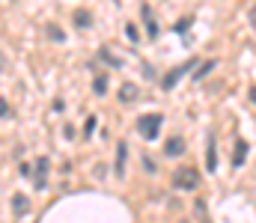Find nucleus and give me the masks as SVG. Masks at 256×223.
Masks as SVG:
<instances>
[{
    "label": "nucleus",
    "instance_id": "a211bd4d",
    "mask_svg": "<svg viewBox=\"0 0 256 223\" xmlns=\"http://www.w3.org/2000/svg\"><path fill=\"white\" fill-rule=\"evenodd\" d=\"M143 167H146L149 173H155V164H152V158H143Z\"/></svg>",
    "mask_w": 256,
    "mask_h": 223
},
{
    "label": "nucleus",
    "instance_id": "aec40b11",
    "mask_svg": "<svg viewBox=\"0 0 256 223\" xmlns=\"http://www.w3.org/2000/svg\"><path fill=\"white\" fill-rule=\"evenodd\" d=\"M250 101L256 104V86H250Z\"/></svg>",
    "mask_w": 256,
    "mask_h": 223
},
{
    "label": "nucleus",
    "instance_id": "f03ea898",
    "mask_svg": "<svg viewBox=\"0 0 256 223\" xmlns=\"http://www.w3.org/2000/svg\"><path fill=\"white\" fill-rule=\"evenodd\" d=\"M161 122H164V116H161V113H146V116H140V119H137V128H140V134H143L146 140H155V137H158V131H161Z\"/></svg>",
    "mask_w": 256,
    "mask_h": 223
},
{
    "label": "nucleus",
    "instance_id": "9b49d317",
    "mask_svg": "<svg viewBox=\"0 0 256 223\" xmlns=\"http://www.w3.org/2000/svg\"><path fill=\"white\" fill-rule=\"evenodd\" d=\"M143 21H146V27H149V36H158V24L152 21V9H149V6H143Z\"/></svg>",
    "mask_w": 256,
    "mask_h": 223
},
{
    "label": "nucleus",
    "instance_id": "0eeeda50",
    "mask_svg": "<svg viewBox=\"0 0 256 223\" xmlns=\"http://www.w3.org/2000/svg\"><path fill=\"white\" fill-rule=\"evenodd\" d=\"M134 98H137V86H134V83H122V89H120V101L131 104Z\"/></svg>",
    "mask_w": 256,
    "mask_h": 223
},
{
    "label": "nucleus",
    "instance_id": "423d86ee",
    "mask_svg": "<svg viewBox=\"0 0 256 223\" xmlns=\"http://www.w3.org/2000/svg\"><path fill=\"white\" fill-rule=\"evenodd\" d=\"M45 173H48V158L36 161V188H45Z\"/></svg>",
    "mask_w": 256,
    "mask_h": 223
},
{
    "label": "nucleus",
    "instance_id": "7ed1b4c3",
    "mask_svg": "<svg viewBox=\"0 0 256 223\" xmlns=\"http://www.w3.org/2000/svg\"><path fill=\"white\" fill-rule=\"evenodd\" d=\"M191 66H196V63H182V66H176V69H173V72H167L164 74V80H161V86H164V89H173V86H176V83H179V77H182V74L188 72V69H191Z\"/></svg>",
    "mask_w": 256,
    "mask_h": 223
},
{
    "label": "nucleus",
    "instance_id": "39448f33",
    "mask_svg": "<svg viewBox=\"0 0 256 223\" xmlns=\"http://www.w3.org/2000/svg\"><path fill=\"white\" fill-rule=\"evenodd\" d=\"M248 140H238V143H236V152H232V164H236V167H242V164H244V158H248Z\"/></svg>",
    "mask_w": 256,
    "mask_h": 223
},
{
    "label": "nucleus",
    "instance_id": "2eb2a0df",
    "mask_svg": "<svg viewBox=\"0 0 256 223\" xmlns=\"http://www.w3.org/2000/svg\"><path fill=\"white\" fill-rule=\"evenodd\" d=\"M48 36H51V39H57V42H63V30H60L57 24H51V27H48Z\"/></svg>",
    "mask_w": 256,
    "mask_h": 223
},
{
    "label": "nucleus",
    "instance_id": "4468645a",
    "mask_svg": "<svg viewBox=\"0 0 256 223\" xmlns=\"http://www.w3.org/2000/svg\"><path fill=\"white\" fill-rule=\"evenodd\" d=\"M214 66H218V63H214V60H208V63H202V69H200V72L194 74V77H196V80H200V77H206V74L212 72V69H214Z\"/></svg>",
    "mask_w": 256,
    "mask_h": 223
},
{
    "label": "nucleus",
    "instance_id": "6ab92c4d",
    "mask_svg": "<svg viewBox=\"0 0 256 223\" xmlns=\"http://www.w3.org/2000/svg\"><path fill=\"white\" fill-rule=\"evenodd\" d=\"M126 33H128V39H131V42H134V39H137V30H134V27H131V24H128V27H126Z\"/></svg>",
    "mask_w": 256,
    "mask_h": 223
},
{
    "label": "nucleus",
    "instance_id": "1a4fd4ad",
    "mask_svg": "<svg viewBox=\"0 0 256 223\" xmlns=\"http://www.w3.org/2000/svg\"><path fill=\"white\" fill-rule=\"evenodd\" d=\"M72 18H74V24H78V27H84V30H86V27L92 24V18H90V12H86V9H78V12H74Z\"/></svg>",
    "mask_w": 256,
    "mask_h": 223
},
{
    "label": "nucleus",
    "instance_id": "6e6552de",
    "mask_svg": "<svg viewBox=\"0 0 256 223\" xmlns=\"http://www.w3.org/2000/svg\"><path fill=\"white\" fill-rule=\"evenodd\" d=\"M206 167L214 173L218 170V161H214V137H208V149H206Z\"/></svg>",
    "mask_w": 256,
    "mask_h": 223
},
{
    "label": "nucleus",
    "instance_id": "f8f14e48",
    "mask_svg": "<svg viewBox=\"0 0 256 223\" xmlns=\"http://www.w3.org/2000/svg\"><path fill=\"white\" fill-rule=\"evenodd\" d=\"M92 92H96V95H104V92H108V77H104V74H98V77L92 80Z\"/></svg>",
    "mask_w": 256,
    "mask_h": 223
},
{
    "label": "nucleus",
    "instance_id": "ddd939ff",
    "mask_svg": "<svg viewBox=\"0 0 256 223\" xmlns=\"http://www.w3.org/2000/svg\"><path fill=\"white\" fill-rule=\"evenodd\" d=\"M12 206H15V215H24L27 212V197L24 194H15L12 197Z\"/></svg>",
    "mask_w": 256,
    "mask_h": 223
},
{
    "label": "nucleus",
    "instance_id": "f257e3e1",
    "mask_svg": "<svg viewBox=\"0 0 256 223\" xmlns=\"http://www.w3.org/2000/svg\"><path fill=\"white\" fill-rule=\"evenodd\" d=\"M173 188H176V191H196V188H200V170L191 167V164L179 167V170L173 173Z\"/></svg>",
    "mask_w": 256,
    "mask_h": 223
},
{
    "label": "nucleus",
    "instance_id": "9d476101",
    "mask_svg": "<svg viewBox=\"0 0 256 223\" xmlns=\"http://www.w3.org/2000/svg\"><path fill=\"white\" fill-rule=\"evenodd\" d=\"M126 155H128V146L120 143V146H116V173H120V176H122V170H126Z\"/></svg>",
    "mask_w": 256,
    "mask_h": 223
},
{
    "label": "nucleus",
    "instance_id": "20e7f679",
    "mask_svg": "<svg viewBox=\"0 0 256 223\" xmlns=\"http://www.w3.org/2000/svg\"><path fill=\"white\" fill-rule=\"evenodd\" d=\"M164 155H167V158H179V155H185V140H182V137H170V140L164 143Z\"/></svg>",
    "mask_w": 256,
    "mask_h": 223
},
{
    "label": "nucleus",
    "instance_id": "f3484780",
    "mask_svg": "<svg viewBox=\"0 0 256 223\" xmlns=\"http://www.w3.org/2000/svg\"><path fill=\"white\" fill-rule=\"evenodd\" d=\"M0 116H12V113H9V104H6L3 98H0Z\"/></svg>",
    "mask_w": 256,
    "mask_h": 223
},
{
    "label": "nucleus",
    "instance_id": "dca6fc26",
    "mask_svg": "<svg viewBox=\"0 0 256 223\" xmlns=\"http://www.w3.org/2000/svg\"><path fill=\"white\" fill-rule=\"evenodd\" d=\"M196 212H200V218H202V223H212V221H208V215H206V203H202V200L196 203Z\"/></svg>",
    "mask_w": 256,
    "mask_h": 223
}]
</instances>
